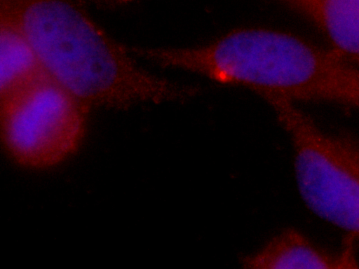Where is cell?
<instances>
[{
	"label": "cell",
	"instance_id": "cell-1",
	"mask_svg": "<svg viewBox=\"0 0 359 269\" xmlns=\"http://www.w3.org/2000/svg\"><path fill=\"white\" fill-rule=\"evenodd\" d=\"M0 15L22 31L48 75L88 109L182 102L201 93L140 66L129 46L72 0H0Z\"/></svg>",
	"mask_w": 359,
	"mask_h": 269
},
{
	"label": "cell",
	"instance_id": "cell-2",
	"mask_svg": "<svg viewBox=\"0 0 359 269\" xmlns=\"http://www.w3.org/2000/svg\"><path fill=\"white\" fill-rule=\"evenodd\" d=\"M140 55L163 67L248 89L264 101L342 106L359 88L357 68L330 48L271 27H239L193 46L142 47Z\"/></svg>",
	"mask_w": 359,
	"mask_h": 269
},
{
	"label": "cell",
	"instance_id": "cell-3",
	"mask_svg": "<svg viewBox=\"0 0 359 269\" xmlns=\"http://www.w3.org/2000/svg\"><path fill=\"white\" fill-rule=\"evenodd\" d=\"M291 142L294 177L304 204L359 245V138L320 125L291 102H266Z\"/></svg>",
	"mask_w": 359,
	"mask_h": 269
},
{
	"label": "cell",
	"instance_id": "cell-4",
	"mask_svg": "<svg viewBox=\"0 0 359 269\" xmlns=\"http://www.w3.org/2000/svg\"><path fill=\"white\" fill-rule=\"evenodd\" d=\"M89 109L48 76L0 99L1 139L20 163L55 164L78 146Z\"/></svg>",
	"mask_w": 359,
	"mask_h": 269
},
{
	"label": "cell",
	"instance_id": "cell-5",
	"mask_svg": "<svg viewBox=\"0 0 359 269\" xmlns=\"http://www.w3.org/2000/svg\"><path fill=\"white\" fill-rule=\"evenodd\" d=\"M248 269H348L359 268L356 246L344 242L332 249L320 245L297 228L287 227L241 260Z\"/></svg>",
	"mask_w": 359,
	"mask_h": 269
},
{
	"label": "cell",
	"instance_id": "cell-6",
	"mask_svg": "<svg viewBox=\"0 0 359 269\" xmlns=\"http://www.w3.org/2000/svg\"><path fill=\"white\" fill-rule=\"evenodd\" d=\"M310 23L328 48L359 65V0H279Z\"/></svg>",
	"mask_w": 359,
	"mask_h": 269
},
{
	"label": "cell",
	"instance_id": "cell-7",
	"mask_svg": "<svg viewBox=\"0 0 359 269\" xmlns=\"http://www.w3.org/2000/svg\"><path fill=\"white\" fill-rule=\"evenodd\" d=\"M48 76L25 34L0 15V99Z\"/></svg>",
	"mask_w": 359,
	"mask_h": 269
},
{
	"label": "cell",
	"instance_id": "cell-8",
	"mask_svg": "<svg viewBox=\"0 0 359 269\" xmlns=\"http://www.w3.org/2000/svg\"><path fill=\"white\" fill-rule=\"evenodd\" d=\"M95 1H97V2H100L102 4H104L118 6V5H124V4H129L135 0H95Z\"/></svg>",
	"mask_w": 359,
	"mask_h": 269
}]
</instances>
